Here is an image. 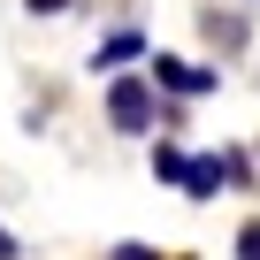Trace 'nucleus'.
Returning a JSON list of instances; mask_svg holds the SVG:
<instances>
[{
  "label": "nucleus",
  "mask_w": 260,
  "mask_h": 260,
  "mask_svg": "<svg viewBox=\"0 0 260 260\" xmlns=\"http://www.w3.org/2000/svg\"><path fill=\"white\" fill-rule=\"evenodd\" d=\"M16 252H23V245H16V237H8V230H0V260H16Z\"/></svg>",
  "instance_id": "10"
},
{
  "label": "nucleus",
  "mask_w": 260,
  "mask_h": 260,
  "mask_svg": "<svg viewBox=\"0 0 260 260\" xmlns=\"http://www.w3.org/2000/svg\"><path fill=\"white\" fill-rule=\"evenodd\" d=\"M245 184H252V153L222 146V191H245Z\"/></svg>",
  "instance_id": "6"
},
{
  "label": "nucleus",
  "mask_w": 260,
  "mask_h": 260,
  "mask_svg": "<svg viewBox=\"0 0 260 260\" xmlns=\"http://www.w3.org/2000/svg\"><path fill=\"white\" fill-rule=\"evenodd\" d=\"M161 84H169L176 100H199V92H214L222 77L199 69V61H184V54H153V92H161Z\"/></svg>",
  "instance_id": "2"
},
{
  "label": "nucleus",
  "mask_w": 260,
  "mask_h": 260,
  "mask_svg": "<svg viewBox=\"0 0 260 260\" xmlns=\"http://www.w3.org/2000/svg\"><path fill=\"white\" fill-rule=\"evenodd\" d=\"M138 54H146V39H138V31H115V39H100L92 69H122V61H138Z\"/></svg>",
  "instance_id": "3"
},
{
  "label": "nucleus",
  "mask_w": 260,
  "mask_h": 260,
  "mask_svg": "<svg viewBox=\"0 0 260 260\" xmlns=\"http://www.w3.org/2000/svg\"><path fill=\"white\" fill-rule=\"evenodd\" d=\"M107 115H115L122 138H146L153 122H176V115L161 107V92H153V84H138V77H115V84H107Z\"/></svg>",
  "instance_id": "1"
},
{
  "label": "nucleus",
  "mask_w": 260,
  "mask_h": 260,
  "mask_svg": "<svg viewBox=\"0 0 260 260\" xmlns=\"http://www.w3.org/2000/svg\"><path fill=\"white\" fill-rule=\"evenodd\" d=\"M115 260H161L153 245H138V237H130V245H115Z\"/></svg>",
  "instance_id": "8"
},
{
  "label": "nucleus",
  "mask_w": 260,
  "mask_h": 260,
  "mask_svg": "<svg viewBox=\"0 0 260 260\" xmlns=\"http://www.w3.org/2000/svg\"><path fill=\"white\" fill-rule=\"evenodd\" d=\"M153 176H161V184H184V176H191V153H176V146H153Z\"/></svg>",
  "instance_id": "5"
},
{
  "label": "nucleus",
  "mask_w": 260,
  "mask_h": 260,
  "mask_svg": "<svg viewBox=\"0 0 260 260\" xmlns=\"http://www.w3.org/2000/svg\"><path fill=\"white\" fill-rule=\"evenodd\" d=\"M184 191H191V199H214V191H222V153H191V176H184Z\"/></svg>",
  "instance_id": "4"
},
{
  "label": "nucleus",
  "mask_w": 260,
  "mask_h": 260,
  "mask_svg": "<svg viewBox=\"0 0 260 260\" xmlns=\"http://www.w3.org/2000/svg\"><path fill=\"white\" fill-rule=\"evenodd\" d=\"M237 260H260V222H252V230H237Z\"/></svg>",
  "instance_id": "7"
},
{
  "label": "nucleus",
  "mask_w": 260,
  "mask_h": 260,
  "mask_svg": "<svg viewBox=\"0 0 260 260\" xmlns=\"http://www.w3.org/2000/svg\"><path fill=\"white\" fill-rule=\"evenodd\" d=\"M23 8H31V16H61V8H69V0H23Z\"/></svg>",
  "instance_id": "9"
}]
</instances>
